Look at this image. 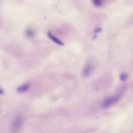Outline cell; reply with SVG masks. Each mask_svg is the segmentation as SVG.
I'll return each instance as SVG.
<instances>
[{"label": "cell", "mask_w": 133, "mask_h": 133, "mask_svg": "<svg viewBox=\"0 0 133 133\" xmlns=\"http://www.w3.org/2000/svg\"><path fill=\"white\" fill-rule=\"evenodd\" d=\"M92 2L94 5L97 7H101L103 4V2L101 0H94Z\"/></svg>", "instance_id": "7"}, {"label": "cell", "mask_w": 133, "mask_h": 133, "mask_svg": "<svg viewBox=\"0 0 133 133\" xmlns=\"http://www.w3.org/2000/svg\"><path fill=\"white\" fill-rule=\"evenodd\" d=\"M29 84H24L19 87L17 89V92L19 93H23L27 90L29 88Z\"/></svg>", "instance_id": "5"}, {"label": "cell", "mask_w": 133, "mask_h": 133, "mask_svg": "<svg viewBox=\"0 0 133 133\" xmlns=\"http://www.w3.org/2000/svg\"><path fill=\"white\" fill-rule=\"evenodd\" d=\"M4 93V91L3 90L1 89V95L3 94Z\"/></svg>", "instance_id": "11"}, {"label": "cell", "mask_w": 133, "mask_h": 133, "mask_svg": "<svg viewBox=\"0 0 133 133\" xmlns=\"http://www.w3.org/2000/svg\"><path fill=\"white\" fill-rule=\"evenodd\" d=\"M120 80L122 81H126L127 78V74L125 73H122L120 74Z\"/></svg>", "instance_id": "8"}, {"label": "cell", "mask_w": 133, "mask_h": 133, "mask_svg": "<svg viewBox=\"0 0 133 133\" xmlns=\"http://www.w3.org/2000/svg\"><path fill=\"white\" fill-rule=\"evenodd\" d=\"M26 36L28 38H31L35 35V32L34 31L31 29L27 30L25 32Z\"/></svg>", "instance_id": "6"}, {"label": "cell", "mask_w": 133, "mask_h": 133, "mask_svg": "<svg viewBox=\"0 0 133 133\" xmlns=\"http://www.w3.org/2000/svg\"><path fill=\"white\" fill-rule=\"evenodd\" d=\"M94 68L93 65L88 63L84 68V71H83L82 74L83 76L87 77L89 75Z\"/></svg>", "instance_id": "3"}, {"label": "cell", "mask_w": 133, "mask_h": 133, "mask_svg": "<svg viewBox=\"0 0 133 133\" xmlns=\"http://www.w3.org/2000/svg\"><path fill=\"white\" fill-rule=\"evenodd\" d=\"M97 37V35L96 34H95V35H94V36L93 39H92L93 40H94Z\"/></svg>", "instance_id": "10"}, {"label": "cell", "mask_w": 133, "mask_h": 133, "mask_svg": "<svg viewBox=\"0 0 133 133\" xmlns=\"http://www.w3.org/2000/svg\"><path fill=\"white\" fill-rule=\"evenodd\" d=\"M23 122L21 116L17 115L13 119L11 124V128L12 133H18L20 131Z\"/></svg>", "instance_id": "1"}, {"label": "cell", "mask_w": 133, "mask_h": 133, "mask_svg": "<svg viewBox=\"0 0 133 133\" xmlns=\"http://www.w3.org/2000/svg\"><path fill=\"white\" fill-rule=\"evenodd\" d=\"M47 35L48 37L55 43L61 46L64 45V43L62 41L53 35L51 32H48Z\"/></svg>", "instance_id": "4"}, {"label": "cell", "mask_w": 133, "mask_h": 133, "mask_svg": "<svg viewBox=\"0 0 133 133\" xmlns=\"http://www.w3.org/2000/svg\"><path fill=\"white\" fill-rule=\"evenodd\" d=\"M120 97L119 96H115L107 98L104 102L103 107L104 108L109 107L114 104L117 103L119 100Z\"/></svg>", "instance_id": "2"}, {"label": "cell", "mask_w": 133, "mask_h": 133, "mask_svg": "<svg viewBox=\"0 0 133 133\" xmlns=\"http://www.w3.org/2000/svg\"><path fill=\"white\" fill-rule=\"evenodd\" d=\"M102 30L103 29L101 28L97 27L95 29L94 31L95 34H96L97 33L101 32Z\"/></svg>", "instance_id": "9"}, {"label": "cell", "mask_w": 133, "mask_h": 133, "mask_svg": "<svg viewBox=\"0 0 133 133\" xmlns=\"http://www.w3.org/2000/svg\"><path fill=\"white\" fill-rule=\"evenodd\" d=\"M132 133H133V132Z\"/></svg>", "instance_id": "12"}]
</instances>
